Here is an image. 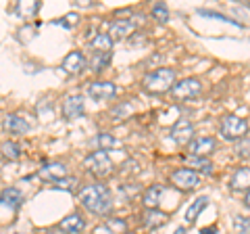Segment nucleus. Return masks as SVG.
Listing matches in <instances>:
<instances>
[{"instance_id": "nucleus-27", "label": "nucleus", "mask_w": 250, "mask_h": 234, "mask_svg": "<svg viewBox=\"0 0 250 234\" xmlns=\"http://www.w3.org/2000/svg\"><path fill=\"white\" fill-rule=\"evenodd\" d=\"M198 13L202 15V17H213V19H217V21H225V23H231V25H236V27H242V23L233 21V19H229V17H225V15H221V13H215V11H207V9H200Z\"/></svg>"}, {"instance_id": "nucleus-36", "label": "nucleus", "mask_w": 250, "mask_h": 234, "mask_svg": "<svg viewBox=\"0 0 250 234\" xmlns=\"http://www.w3.org/2000/svg\"><path fill=\"white\" fill-rule=\"evenodd\" d=\"M175 234H186V228H177V230H175Z\"/></svg>"}, {"instance_id": "nucleus-5", "label": "nucleus", "mask_w": 250, "mask_h": 234, "mask_svg": "<svg viewBox=\"0 0 250 234\" xmlns=\"http://www.w3.org/2000/svg\"><path fill=\"white\" fill-rule=\"evenodd\" d=\"M85 165L90 167V171H94V174L100 176V178H104L113 171V161L106 155V151H96V153L88 155V157H85Z\"/></svg>"}, {"instance_id": "nucleus-23", "label": "nucleus", "mask_w": 250, "mask_h": 234, "mask_svg": "<svg viewBox=\"0 0 250 234\" xmlns=\"http://www.w3.org/2000/svg\"><path fill=\"white\" fill-rule=\"evenodd\" d=\"M38 9H40V2H36V0H31V2H19L17 4V13L21 17H31V15H36Z\"/></svg>"}, {"instance_id": "nucleus-14", "label": "nucleus", "mask_w": 250, "mask_h": 234, "mask_svg": "<svg viewBox=\"0 0 250 234\" xmlns=\"http://www.w3.org/2000/svg\"><path fill=\"white\" fill-rule=\"evenodd\" d=\"M85 65V57H83V52L80 50H73V52H69L65 59H62V69H65L67 73H77V71H82Z\"/></svg>"}, {"instance_id": "nucleus-20", "label": "nucleus", "mask_w": 250, "mask_h": 234, "mask_svg": "<svg viewBox=\"0 0 250 234\" xmlns=\"http://www.w3.org/2000/svg\"><path fill=\"white\" fill-rule=\"evenodd\" d=\"M207 205H208V197H198L190 207H188V211H186V222L194 224V222H196V217L200 215V211H202V209H205Z\"/></svg>"}, {"instance_id": "nucleus-25", "label": "nucleus", "mask_w": 250, "mask_h": 234, "mask_svg": "<svg viewBox=\"0 0 250 234\" xmlns=\"http://www.w3.org/2000/svg\"><path fill=\"white\" fill-rule=\"evenodd\" d=\"M98 144H100V151H106V149H115V146H119V140L111 134H100L98 138Z\"/></svg>"}, {"instance_id": "nucleus-37", "label": "nucleus", "mask_w": 250, "mask_h": 234, "mask_svg": "<svg viewBox=\"0 0 250 234\" xmlns=\"http://www.w3.org/2000/svg\"><path fill=\"white\" fill-rule=\"evenodd\" d=\"M123 234H136V232H123Z\"/></svg>"}, {"instance_id": "nucleus-10", "label": "nucleus", "mask_w": 250, "mask_h": 234, "mask_svg": "<svg viewBox=\"0 0 250 234\" xmlns=\"http://www.w3.org/2000/svg\"><path fill=\"white\" fill-rule=\"evenodd\" d=\"M194 136V126L188 119H179L173 128H171V138L175 140L177 144H184L188 140H192Z\"/></svg>"}, {"instance_id": "nucleus-1", "label": "nucleus", "mask_w": 250, "mask_h": 234, "mask_svg": "<svg viewBox=\"0 0 250 234\" xmlns=\"http://www.w3.org/2000/svg\"><path fill=\"white\" fill-rule=\"evenodd\" d=\"M80 201L83 203V207L92 213L104 215L111 209V192H108V186L104 184H88L80 190Z\"/></svg>"}, {"instance_id": "nucleus-22", "label": "nucleus", "mask_w": 250, "mask_h": 234, "mask_svg": "<svg viewBox=\"0 0 250 234\" xmlns=\"http://www.w3.org/2000/svg\"><path fill=\"white\" fill-rule=\"evenodd\" d=\"M111 57H113L111 52H106V54H92V61H90L92 69H94V71H103V69L111 63Z\"/></svg>"}, {"instance_id": "nucleus-4", "label": "nucleus", "mask_w": 250, "mask_h": 234, "mask_svg": "<svg viewBox=\"0 0 250 234\" xmlns=\"http://www.w3.org/2000/svg\"><path fill=\"white\" fill-rule=\"evenodd\" d=\"M200 90H202V84L196 80V77H184V80H179L173 86L171 94H173L175 100H182V103H186V100L196 98L200 94Z\"/></svg>"}, {"instance_id": "nucleus-2", "label": "nucleus", "mask_w": 250, "mask_h": 234, "mask_svg": "<svg viewBox=\"0 0 250 234\" xmlns=\"http://www.w3.org/2000/svg\"><path fill=\"white\" fill-rule=\"evenodd\" d=\"M173 82H175V71L169 67H161L154 69L144 77V88L152 94H163L167 90H173Z\"/></svg>"}, {"instance_id": "nucleus-32", "label": "nucleus", "mask_w": 250, "mask_h": 234, "mask_svg": "<svg viewBox=\"0 0 250 234\" xmlns=\"http://www.w3.org/2000/svg\"><path fill=\"white\" fill-rule=\"evenodd\" d=\"M77 23V15L75 13H69V15H65L61 21H57V25H62V27H71V25H75Z\"/></svg>"}, {"instance_id": "nucleus-12", "label": "nucleus", "mask_w": 250, "mask_h": 234, "mask_svg": "<svg viewBox=\"0 0 250 234\" xmlns=\"http://www.w3.org/2000/svg\"><path fill=\"white\" fill-rule=\"evenodd\" d=\"M38 176H40L42 180L59 182V180H62V178H67V167L62 165V163H46V165L38 171Z\"/></svg>"}, {"instance_id": "nucleus-29", "label": "nucleus", "mask_w": 250, "mask_h": 234, "mask_svg": "<svg viewBox=\"0 0 250 234\" xmlns=\"http://www.w3.org/2000/svg\"><path fill=\"white\" fill-rule=\"evenodd\" d=\"M190 163L194 167H200L205 174H210L213 171V165H210V161H205L202 157H190Z\"/></svg>"}, {"instance_id": "nucleus-19", "label": "nucleus", "mask_w": 250, "mask_h": 234, "mask_svg": "<svg viewBox=\"0 0 250 234\" xmlns=\"http://www.w3.org/2000/svg\"><path fill=\"white\" fill-rule=\"evenodd\" d=\"M23 203V194L19 188H4L2 190V205L11 207V209H19V205Z\"/></svg>"}, {"instance_id": "nucleus-33", "label": "nucleus", "mask_w": 250, "mask_h": 234, "mask_svg": "<svg viewBox=\"0 0 250 234\" xmlns=\"http://www.w3.org/2000/svg\"><path fill=\"white\" fill-rule=\"evenodd\" d=\"M106 228L108 230H119V234H123L125 232V224H123V220H108Z\"/></svg>"}, {"instance_id": "nucleus-31", "label": "nucleus", "mask_w": 250, "mask_h": 234, "mask_svg": "<svg viewBox=\"0 0 250 234\" xmlns=\"http://www.w3.org/2000/svg\"><path fill=\"white\" fill-rule=\"evenodd\" d=\"M75 186H77L75 178H62V180L57 182V188H62V190H73Z\"/></svg>"}, {"instance_id": "nucleus-7", "label": "nucleus", "mask_w": 250, "mask_h": 234, "mask_svg": "<svg viewBox=\"0 0 250 234\" xmlns=\"http://www.w3.org/2000/svg\"><path fill=\"white\" fill-rule=\"evenodd\" d=\"M115 92H117L115 84H111V82H90L85 86V94L94 100H98V103H104V100L113 98Z\"/></svg>"}, {"instance_id": "nucleus-16", "label": "nucleus", "mask_w": 250, "mask_h": 234, "mask_svg": "<svg viewBox=\"0 0 250 234\" xmlns=\"http://www.w3.org/2000/svg\"><path fill=\"white\" fill-rule=\"evenodd\" d=\"M2 126L9 132H13V134H25V132L29 130V123L23 119V117H19V115H6L4 121H2Z\"/></svg>"}, {"instance_id": "nucleus-35", "label": "nucleus", "mask_w": 250, "mask_h": 234, "mask_svg": "<svg viewBox=\"0 0 250 234\" xmlns=\"http://www.w3.org/2000/svg\"><path fill=\"white\" fill-rule=\"evenodd\" d=\"M244 205L250 209V190H248V194H246V199H244Z\"/></svg>"}, {"instance_id": "nucleus-8", "label": "nucleus", "mask_w": 250, "mask_h": 234, "mask_svg": "<svg viewBox=\"0 0 250 234\" xmlns=\"http://www.w3.org/2000/svg\"><path fill=\"white\" fill-rule=\"evenodd\" d=\"M62 115L65 119H75V117L83 115V98L80 94H69L62 100Z\"/></svg>"}, {"instance_id": "nucleus-6", "label": "nucleus", "mask_w": 250, "mask_h": 234, "mask_svg": "<svg viewBox=\"0 0 250 234\" xmlns=\"http://www.w3.org/2000/svg\"><path fill=\"white\" fill-rule=\"evenodd\" d=\"M171 182H173L179 190H192L198 186L200 176L196 174V169H177L171 174Z\"/></svg>"}, {"instance_id": "nucleus-28", "label": "nucleus", "mask_w": 250, "mask_h": 234, "mask_svg": "<svg viewBox=\"0 0 250 234\" xmlns=\"http://www.w3.org/2000/svg\"><path fill=\"white\" fill-rule=\"evenodd\" d=\"M236 155L242 159H250V138H242L236 142Z\"/></svg>"}, {"instance_id": "nucleus-3", "label": "nucleus", "mask_w": 250, "mask_h": 234, "mask_svg": "<svg viewBox=\"0 0 250 234\" xmlns=\"http://www.w3.org/2000/svg\"><path fill=\"white\" fill-rule=\"evenodd\" d=\"M221 136L225 140H242L248 132V123L246 119H240L236 115H225L221 119Z\"/></svg>"}, {"instance_id": "nucleus-15", "label": "nucleus", "mask_w": 250, "mask_h": 234, "mask_svg": "<svg viewBox=\"0 0 250 234\" xmlns=\"http://www.w3.org/2000/svg\"><path fill=\"white\" fill-rule=\"evenodd\" d=\"M229 186L233 190H248L250 188V167H246V165L238 167L236 174L231 176Z\"/></svg>"}, {"instance_id": "nucleus-13", "label": "nucleus", "mask_w": 250, "mask_h": 234, "mask_svg": "<svg viewBox=\"0 0 250 234\" xmlns=\"http://www.w3.org/2000/svg\"><path fill=\"white\" fill-rule=\"evenodd\" d=\"M59 228H61V232H65V234H80L85 228V222H83V217L80 213H71V215L62 217Z\"/></svg>"}, {"instance_id": "nucleus-11", "label": "nucleus", "mask_w": 250, "mask_h": 234, "mask_svg": "<svg viewBox=\"0 0 250 234\" xmlns=\"http://www.w3.org/2000/svg\"><path fill=\"white\" fill-rule=\"evenodd\" d=\"M215 138H210V136H200L196 138L194 142L190 144V153H192V157H207L208 153H213L215 149Z\"/></svg>"}, {"instance_id": "nucleus-18", "label": "nucleus", "mask_w": 250, "mask_h": 234, "mask_svg": "<svg viewBox=\"0 0 250 234\" xmlns=\"http://www.w3.org/2000/svg\"><path fill=\"white\" fill-rule=\"evenodd\" d=\"M90 46H92V54H106L113 48V38L108 34H98Z\"/></svg>"}, {"instance_id": "nucleus-30", "label": "nucleus", "mask_w": 250, "mask_h": 234, "mask_svg": "<svg viewBox=\"0 0 250 234\" xmlns=\"http://www.w3.org/2000/svg\"><path fill=\"white\" fill-rule=\"evenodd\" d=\"M152 15H154V17L159 19L161 23L169 21V11H167V6H165V4H154V9H152Z\"/></svg>"}, {"instance_id": "nucleus-34", "label": "nucleus", "mask_w": 250, "mask_h": 234, "mask_svg": "<svg viewBox=\"0 0 250 234\" xmlns=\"http://www.w3.org/2000/svg\"><path fill=\"white\" fill-rule=\"evenodd\" d=\"M200 232H202V234H215V232H217V228H202Z\"/></svg>"}, {"instance_id": "nucleus-9", "label": "nucleus", "mask_w": 250, "mask_h": 234, "mask_svg": "<svg viewBox=\"0 0 250 234\" xmlns=\"http://www.w3.org/2000/svg\"><path fill=\"white\" fill-rule=\"evenodd\" d=\"M134 27H136L134 19H117L111 23V27H108V36H111L113 40H123L125 36H129L134 32Z\"/></svg>"}, {"instance_id": "nucleus-26", "label": "nucleus", "mask_w": 250, "mask_h": 234, "mask_svg": "<svg viewBox=\"0 0 250 234\" xmlns=\"http://www.w3.org/2000/svg\"><path fill=\"white\" fill-rule=\"evenodd\" d=\"M233 228L238 234H250V220L244 215H236L233 217Z\"/></svg>"}, {"instance_id": "nucleus-21", "label": "nucleus", "mask_w": 250, "mask_h": 234, "mask_svg": "<svg viewBox=\"0 0 250 234\" xmlns=\"http://www.w3.org/2000/svg\"><path fill=\"white\" fill-rule=\"evenodd\" d=\"M144 224L148 226V228H156V226L167 224V213L159 211V209H146V213H144Z\"/></svg>"}, {"instance_id": "nucleus-24", "label": "nucleus", "mask_w": 250, "mask_h": 234, "mask_svg": "<svg viewBox=\"0 0 250 234\" xmlns=\"http://www.w3.org/2000/svg\"><path fill=\"white\" fill-rule=\"evenodd\" d=\"M2 155L6 159H11V161H15V159H19L21 157V149H19V144L17 142H2Z\"/></svg>"}, {"instance_id": "nucleus-17", "label": "nucleus", "mask_w": 250, "mask_h": 234, "mask_svg": "<svg viewBox=\"0 0 250 234\" xmlns=\"http://www.w3.org/2000/svg\"><path fill=\"white\" fill-rule=\"evenodd\" d=\"M161 197H163V186H161V184L148 186L146 192H144V197H142L144 207H146V209H156V207H159Z\"/></svg>"}]
</instances>
